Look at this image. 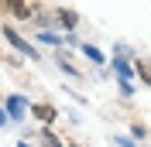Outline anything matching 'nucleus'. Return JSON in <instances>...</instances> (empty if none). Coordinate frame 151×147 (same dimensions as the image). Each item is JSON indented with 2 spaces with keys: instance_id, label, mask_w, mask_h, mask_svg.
Listing matches in <instances>:
<instances>
[{
  "instance_id": "1",
  "label": "nucleus",
  "mask_w": 151,
  "mask_h": 147,
  "mask_svg": "<svg viewBox=\"0 0 151 147\" xmlns=\"http://www.w3.org/2000/svg\"><path fill=\"white\" fill-rule=\"evenodd\" d=\"M0 31H4V38L10 41V48H14V51H21L24 58H38V48H35V45H28V41H24L17 31H14V24H4Z\"/></svg>"
},
{
  "instance_id": "9",
  "label": "nucleus",
  "mask_w": 151,
  "mask_h": 147,
  "mask_svg": "<svg viewBox=\"0 0 151 147\" xmlns=\"http://www.w3.org/2000/svg\"><path fill=\"white\" fill-rule=\"evenodd\" d=\"M79 48H83V55L89 58L93 65H103V62H106V55H103V51H100L96 45H79Z\"/></svg>"
},
{
  "instance_id": "17",
  "label": "nucleus",
  "mask_w": 151,
  "mask_h": 147,
  "mask_svg": "<svg viewBox=\"0 0 151 147\" xmlns=\"http://www.w3.org/2000/svg\"><path fill=\"white\" fill-rule=\"evenodd\" d=\"M72 147H79V144H72Z\"/></svg>"
},
{
  "instance_id": "4",
  "label": "nucleus",
  "mask_w": 151,
  "mask_h": 147,
  "mask_svg": "<svg viewBox=\"0 0 151 147\" xmlns=\"http://www.w3.org/2000/svg\"><path fill=\"white\" fill-rule=\"evenodd\" d=\"M55 24L62 31H76V28H79V14L69 10V7H55Z\"/></svg>"
},
{
  "instance_id": "18",
  "label": "nucleus",
  "mask_w": 151,
  "mask_h": 147,
  "mask_svg": "<svg viewBox=\"0 0 151 147\" xmlns=\"http://www.w3.org/2000/svg\"><path fill=\"white\" fill-rule=\"evenodd\" d=\"M0 4H4V0H0Z\"/></svg>"
},
{
  "instance_id": "11",
  "label": "nucleus",
  "mask_w": 151,
  "mask_h": 147,
  "mask_svg": "<svg viewBox=\"0 0 151 147\" xmlns=\"http://www.w3.org/2000/svg\"><path fill=\"white\" fill-rule=\"evenodd\" d=\"M113 55L120 58V62H131V58H134V48L124 45V41H117V45H113Z\"/></svg>"
},
{
  "instance_id": "6",
  "label": "nucleus",
  "mask_w": 151,
  "mask_h": 147,
  "mask_svg": "<svg viewBox=\"0 0 151 147\" xmlns=\"http://www.w3.org/2000/svg\"><path fill=\"white\" fill-rule=\"evenodd\" d=\"M31 113H35V120H41V123H52V120L58 116V110L52 106V103H35V106H28Z\"/></svg>"
},
{
  "instance_id": "10",
  "label": "nucleus",
  "mask_w": 151,
  "mask_h": 147,
  "mask_svg": "<svg viewBox=\"0 0 151 147\" xmlns=\"http://www.w3.org/2000/svg\"><path fill=\"white\" fill-rule=\"evenodd\" d=\"M55 65H58V69H62L65 75H72V79H83V75H79V69H76V65L69 62L65 55H55Z\"/></svg>"
},
{
  "instance_id": "2",
  "label": "nucleus",
  "mask_w": 151,
  "mask_h": 147,
  "mask_svg": "<svg viewBox=\"0 0 151 147\" xmlns=\"http://www.w3.org/2000/svg\"><path fill=\"white\" fill-rule=\"evenodd\" d=\"M28 106H31V103L24 99V96H7L4 113H7V120H24V116H28Z\"/></svg>"
},
{
  "instance_id": "3",
  "label": "nucleus",
  "mask_w": 151,
  "mask_h": 147,
  "mask_svg": "<svg viewBox=\"0 0 151 147\" xmlns=\"http://www.w3.org/2000/svg\"><path fill=\"white\" fill-rule=\"evenodd\" d=\"M0 7L7 10L14 21H31V0H4Z\"/></svg>"
},
{
  "instance_id": "16",
  "label": "nucleus",
  "mask_w": 151,
  "mask_h": 147,
  "mask_svg": "<svg viewBox=\"0 0 151 147\" xmlns=\"http://www.w3.org/2000/svg\"><path fill=\"white\" fill-rule=\"evenodd\" d=\"M17 147H28V144H17Z\"/></svg>"
},
{
  "instance_id": "7",
  "label": "nucleus",
  "mask_w": 151,
  "mask_h": 147,
  "mask_svg": "<svg viewBox=\"0 0 151 147\" xmlns=\"http://www.w3.org/2000/svg\"><path fill=\"white\" fill-rule=\"evenodd\" d=\"M35 38H38V45L62 48V34H55V31H48V28H38V31H35Z\"/></svg>"
},
{
  "instance_id": "8",
  "label": "nucleus",
  "mask_w": 151,
  "mask_h": 147,
  "mask_svg": "<svg viewBox=\"0 0 151 147\" xmlns=\"http://www.w3.org/2000/svg\"><path fill=\"white\" fill-rule=\"evenodd\" d=\"M113 72H117V79H120V89H124V86H131V75H134L131 62H120V58H113Z\"/></svg>"
},
{
  "instance_id": "12",
  "label": "nucleus",
  "mask_w": 151,
  "mask_h": 147,
  "mask_svg": "<svg viewBox=\"0 0 151 147\" xmlns=\"http://www.w3.org/2000/svg\"><path fill=\"white\" fill-rule=\"evenodd\" d=\"M134 72H137V79H141V86H148V62L144 58H134V65H131Z\"/></svg>"
},
{
  "instance_id": "14",
  "label": "nucleus",
  "mask_w": 151,
  "mask_h": 147,
  "mask_svg": "<svg viewBox=\"0 0 151 147\" xmlns=\"http://www.w3.org/2000/svg\"><path fill=\"white\" fill-rule=\"evenodd\" d=\"M131 133H134L137 140H148V130H144V123H134V127H131Z\"/></svg>"
},
{
  "instance_id": "15",
  "label": "nucleus",
  "mask_w": 151,
  "mask_h": 147,
  "mask_svg": "<svg viewBox=\"0 0 151 147\" xmlns=\"http://www.w3.org/2000/svg\"><path fill=\"white\" fill-rule=\"evenodd\" d=\"M4 123H10V120H7V113H4V106H0V127H4Z\"/></svg>"
},
{
  "instance_id": "13",
  "label": "nucleus",
  "mask_w": 151,
  "mask_h": 147,
  "mask_svg": "<svg viewBox=\"0 0 151 147\" xmlns=\"http://www.w3.org/2000/svg\"><path fill=\"white\" fill-rule=\"evenodd\" d=\"M41 144H45V147H62V140H58L52 130H45V127H41Z\"/></svg>"
},
{
  "instance_id": "5",
  "label": "nucleus",
  "mask_w": 151,
  "mask_h": 147,
  "mask_svg": "<svg viewBox=\"0 0 151 147\" xmlns=\"http://www.w3.org/2000/svg\"><path fill=\"white\" fill-rule=\"evenodd\" d=\"M31 21H35L38 28H55V10H45L41 4H31Z\"/></svg>"
}]
</instances>
